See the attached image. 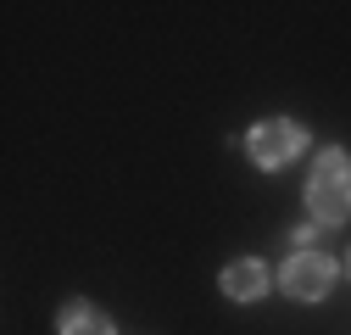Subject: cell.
Wrapping results in <instances>:
<instances>
[{
	"label": "cell",
	"instance_id": "obj_5",
	"mask_svg": "<svg viewBox=\"0 0 351 335\" xmlns=\"http://www.w3.org/2000/svg\"><path fill=\"white\" fill-rule=\"evenodd\" d=\"M62 335H112V324H106L90 302H67V308H62Z\"/></svg>",
	"mask_w": 351,
	"mask_h": 335
},
{
	"label": "cell",
	"instance_id": "obj_3",
	"mask_svg": "<svg viewBox=\"0 0 351 335\" xmlns=\"http://www.w3.org/2000/svg\"><path fill=\"white\" fill-rule=\"evenodd\" d=\"M279 279H285V290H290L295 302H318L324 290L335 285V263L324 257V251H295Z\"/></svg>",
	"mask_w": 351,
	"mask_h": 335
},
{
	"label": "cell",
	"instance_id": "obj_2",
	"mask_svg": "<svg viewBox=\"0 0 351 335\" xmlns=\"http://www.w3.org/2000/svg\"><path fill=\"white\" fill-rule=\"evenodd\" d=\"M251 162L256 168H285L301 146H306V135H301V123H290V117H268V123H256L251 129Z\"/></svg>",
	"mask_w": 351,
	"mask_h": 335
},
{
	"label": "cell",
	"instance_id": "obj_1",
	"mask_svg": "<svg viewBox=\"0 0 351 335\" xmlns=\"http://www.w3.org/2000/svg\"><path fill=\"white\" fill-rule=\"evenodd\" d=\"M306 201H313L318 224H346V213H351V162H346V151H324L318 157Z\"/></svg>",
	"mask_w": 351,
	"mask_h": 335
},
{
	"label": "cell",
	"instance_id": "obj_4",
	"mask_svg": "<svg viewBox=\"0 0 351 335\" xmlns=\"http://www.w3.org/2000/svg\"><path fill=\"white\" fill-rule=\"evenodd\" d=\"M262 285H268V268H262V263H251V257L229 263V274H223V290H229L234 302H251V297H262Z\"/></svg>",
	"mask_w": 351,
	"mask_h": 335
}]
</instances>
